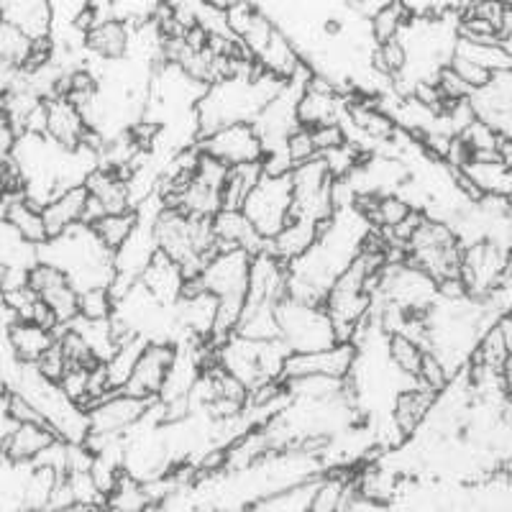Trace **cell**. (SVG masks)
Masks as SVG:
<instances>
[{"instance_id": "obj_1", "label": "cell", "mask_w": 512, "mask_h": 512, "mask_svg": "<svg viewBox=\"0 0 512 512\" xmlns=\"http://www.w3.org/2000/svg\"><path fill=\"white\" fill-rule=\"evenodd\" d=\"M277 326H280V341L290 349V354H313L336 346V331L323 310V305H305L285 297L277 308Z\"/></svg>"}, {"instance_id": "obj_2", "label": "cell", "mask_w": 512, "mask_h": 512, "mask_svg": "<svg viewBox=\"0 0 512 512\" xmlns=\"http://www.w3.org/2000/svg\"><path fill=\"white\" fill-rule=\"evenodd\" d=\"M290 210H292V185L290 175L282 177H262V182L251 190L246 198L241 213L246 221L254 226V231L262 239L272 241L282 228L290 223Z\"/></svg>"}, {"instance_id": "obj_3", "label": "cell", "mask_w": 512, "mask_h": 512, "mask_svg": "<svg viewBox=\"0 0 512 512\" xmlns=\"http://www.w3.org/2000/svg\"><path fill=\"white\" fill-rule=\"evenodd\" d=\"M177 356V346L169 341H149L141 351L136 369L121 392L144 402H157L162 395V387L167 382V374L172 369V361Z\"/></svg>"}, {"instance_id": "obj_4", "label": "cell", "mask_w": 512, "mask_h": 512, "mask_svg": "<svg viewBox=\"0 0 512 512\" xmlns=\"http://www.w3.org/2000/svg\"><path fill=\"white\" fill-rule=\"evenodd\" d=\"M359 349L354 344H336L331 349L313 351V354H290L285 361L282 382L303 377H331L344 382L356 367Z\"/></svg>"}, {"instance_id": "obj_5", "label": "cell", "mask_w": 512, "mask_h": 512, "mask_svg": "<svg viewBox=\"0 0 512 512\" xmlns=\"http://www.w3.org/2000/svg\"><path fill=\"white\" fill-rule=\"evenodd\" d=\"M198 149L208 157L218 159L226 167H239V164L262 162L264 146L259 134L251 123H231L216 134H210L198 144Z\"/></svg>"}, {"instance_id": "obj_6", "label": "cell", "mask_w": 512, "mask_h": 512, "mask_svg": "<svg viewBox=\"0 0 512 512\" xmlns=\"http://www.w3.org/2000/svg\"><path fill=\"white\" fill-rule=\"evenodd\" d=\"M29 287L39 295L41 303L52 310L59 328H67L72 320L77 318V300H80V292L72 287V282L67 280V274L59 272L57 267L44 262L36 264L29 272Z\"/></svg>"}, {"instance_id": "obj_7", "label": "cell", "mask_w": 512, "mask_h": 512, "mask_svg": "<svg viewBox=\"0 0 512 512\" xmlns=\"http://www.w3.org/2000/svg\"><path fill=\"white\" fill-rule=\"evenodd\" d=\"M152 405L154 402L136 400V397L126 395V392H113V395L98 402L88 413L90 433H98V436H123V433L136 428L146 418Z\"/></svg>"}, {"instance_id": "obj_8", "label": "cell", "mask_w": 512, "mask_h": 512, "mask_svg": "<svg viewBox=\"0 0 512 512\" xmlns=\"http://www.w3.org/2000/svg\"><path fill=\"white\" fill-rule=\"evenodd\" d=\"M57 433L49 425L41 423H24V425H11L8 433L3 436L0 443V456L13 466L34 464L44 448L52 446L57 441Z\"/></svg>"}, {"instance_id": "obj_9", "label": "cell", "mask_w": 512, "mask_h": 512, "mask_svg": "<svg viewBox=\"0 0 512 512\" xmlns=\"http://www.w3.org/2000/svg\"><path fill=\"white\" fill-rule=\"evenodd\" d=\"M88 136V126L82 121L80 111L67 98L47 100V139L64 152L80 149Z\"/></svg>"}, {"instance_id": "obj_10", "label": "cell", "mask_w": 512, "mask_h": 512, "mask_svg": "<svg viewBox=\"0 0 512 512\" xmlns=\"http://www.w3.org/2000/svg\"><path fill=\"white\" fill-rule=\"evenodd\" d=\"M139 285L144 287L146 295L152 297L154 303L162 305V308H169V305L180 303L185 277H182L180 267L172 259H167V256L157 251L152 256V262L146 264Z\"/></svg>"}, {"instance_id": "obj_11", "label": "cell", "mask_w": 512, "mask_h": 512, "mask_svg": "<svg viewBox=\"0 0 512 512\" xmlns=\"http://www.w3.org/2000/svg\"><path fill=\"white\" fill-rule=\"evenodd\" d=\"M85 205H88V190L85 187H70L62 195L41 208V218H44V228H47L49 241L59 239L62 233L70 228L80 226L82 216H85Z\"/></svg>"}, {"instance_id": "obj_12", "label": "cell", "mask_w": 512, "mask_h": 512, "mask_svg": "<svg viewBox=\"0 0 512 512\" xmlns=\"http://www.w3.org/2000/svg\"><path fill=\"white\" fill-rule=\"evenodd\" d=\"M3 21L16 26L21 34L31 41L52 39V3L44 0H13V3H0Z\"/></svg>"}, {"instance_id": "obj_13", "label": "cell", "mask_w": 512, "mask_h": 512, "mask_svg": "<svg viewBox=\"0 0 512 512\" xmlns=\"http://www.w3.org/2000/svg\"><path fill=\"white\" fill-rule=\"evenodd\" d=\"M438 395L431 390H425L420 384H413L408 390L397 392V400L392 405V425L402 438H410L418 431L423 420L428 418L433 408H436Z\"/></svg>"}, {"instance_id": "obj_14", "label": "cell", "mask_w": 512, "mask_h": 512, "mask_svg": "<svg viewBox=\"0 0 512 512\" xmlns=\"http://www.w3.org/2000/svg\"><path fill=\"white\" fill-rule=\"evenodd\" d=\"M85 190L93 200H98L100 208L105 210V216H118V213H128L131 208V198H128V185L126 177L111 172V169L98 167L90 172L85 180Z\"/></svg>"}, {"instance_id": "obj_15", "label": "cell", "mask_w": 512, "mask_h": 512, "mask_svg": "<svg viewBox=\"0 0 512 512\" xmlns=\"http://www.w3.org/2000/svg\"><path fill=\"white\" fill-rule=\"evenodd\" d=\"M315 241H318V226L315 223L290 221L269 241V254L290 267V264H295L297 259H303L313 249Z\"/></svg>"}, {"instance_id": "obj_16", "label": "cell", "mask_w": 512, "mask_h": 512, "mask_svg": "<svg viewBox=\"0 0 512 512\" xmlns=\"http://www.w3.org/2000/svg\"><path fill=\"white\" fill-rule=\"evenodd\" d=\"M8 344H11V351L18 364H36L41 356L57 344V333L44 331V328L34 326V323H21V320H16L8 328Z\"/></svg>"}, {"instance_id": "obj_17", "label": "cell", "mask_w": 512, "mask_h": 512, "mask_svg": "<svg viewBox=\"0 0 512 512\" xmlns=\"http://www.w3.org/2000/svg\"><path fill=\"white\" fill-rule=\"evenodd\" d=\"M128 41H131L128 26L116 21V18H108L85 36V49L93 52L98 59H103V62H118L128 54Z\"/></svg>"}, {"instance_id": "obj_18", "label": "cell", "mask_w": 512, "mask_h": 512, "mask_svg": "<svg viewBox=\"0 0 512 512\" xmlns=\"http://www.w3.org/2000/svg\"><path fill=\"white\" fill-rule=\"evenodd\" d=\"M264 177V164L251 162L239 164V167H228V177L221 190V210H241L246 198L251 195Z\"/></svg>"}, {"instance_id": "obj_19", "label": "cell", "mask_w": 512, "mask_h": 512, "mask_svg": "<svg viewBox=\"0 0 512 512\" xmlns=\"http://www.w3.org/2000/svg\"><path fill=\"white\" fill-rule=\"evenodd\" d=\"M354 474L346 469H333L326 477L315 479L313 492H310V507L308 512H341L344 510L346 492L351 487Z\"/></svg>"}, {"instance_id": "obj_20", "label": "cell", "mask_w": 512, "mask_h": 512, "mask_svg": "<svg viewBox=\"0 0 512 512\" xmlns=\"http://www.w3.org/2000/svg\"><path fill=\"white\" fill-rule=\"evenodd\" d=\"M149 344V338H144L141 333L131 336L128 341H123L121 346L116 349V354L111 359L105 361V374H108V384H111L113 392H121L126 387V382L131 379L136 369V361H139L141 351L146 349Z\"/></svg>"}, {"instance_id": "obj_21", "label": "cell", "mask_w": 512, "mask_h": 512, "mask_svg": "<svg viewBox=\"0 0 512 512\" xmlns=\"http://www.w3.org/2000/svg\"><path fill=\"white\" fill-rule=\"evenodd\" d=\"M0 264L11 269H24V272H31V269L39 264V249L31 244H26L8 221L0 218Z\"/></svg>"}, {"instance_id": "obj_22", "label": "cell", "mask_w": 512, "mask_h": 512, "mask_svg": "<svg viewBox=\"0 0 512 512\" xmlns=\"http://www.w3.org/2000/svg\"><path fill=\"white\" fill-rule=\"evenodd\" d=\"M136 226H139V213L128 210V213H118V216H105L100 218L93 228L95 239L105 246V249L116 254L131 236H134Z\"/></svg>"}, {"instance_id": "obj_23", "label": "cell", "mask_w": 512, "mask_h": 512, "mask_svg": "<svg viewBox=\"0 0 512 512\" xmlns=\"http://www.w3.org/2000/svg\"><path fill=\"white\" fill-rule=\"evenodd\" d=\"M425 351L420 349L415 341H410L408 336L402 333H395V336L387 338V356H390V364L408 379H418L420 372V361H423Z\"/></svg>"}, {"instance_id": "obj_24", "label": "cell", "mask_w": 512, "mask_h": 512, "mask_svg": "<svg viewBox=\"0 0 512 512\" xmlns=\"http://www.w3.org/2000/svg\"><path fill=\"white\" fill-rule=\"evenodd\" d=\"M31 47H34V41L29 36L3 21V26H0V62L16 67V70H24Z\"/></svg>"}, {"instance_id": "obj_25", "label": "cell", "mask_w": 512, "mask_h": 512, "mask_svg": "<svg viewBox=\"0 0 512 512\" xmlns=\"http://www.w3.org/2000/svg\"><path fill=\"white\" fill-rule=\"evenodd\" d=\"M410 16L402 8V3H384L382 11L372 18V34L379 44L392 39H400L402 31L408 29Z\"/></svg>"}, {"instance_id": "obj_26", "label": "cell", "mask_w": 512, "mask_h": 512, "mask_svg": "<svg viewBox=\"0 0 512 512\" xmlns=\"http://www.w3.org/2000/svg\"><path fill=\"white\" fill-rule=\"evenodd\" d=\"M116 313V300L111 290L95 287V290L80 292L77 300V318L82 320H111Z\"/></svg>"}, {"instance_id": "obj_27", "label": "cell", "mask_w": 512, "mask_h": 512, "mask_svg": "<svg viewBox=\"0 0 512 512\" xmlns=\"http://www.w3.org/2000/svg\"><path fill=\"white\" fill-rule=\"evenodd\" d=\"M57 344L62 349L64 359H67V367H80V369H93L98 361H95L93 351L88 349V344L82 341L80 333L75 328H62L57 333Z\"/></svg>"}, {"instance_id": "obj_28", "label": "cell", "mask_w": 512, "mask_h": 512, "mask_svg": "<svg viewBox=\"0 0 512 512\" xmlns=\"http://www.w3.org/2000/svg\"><path fill=\"white\" fill-rule=\"evenodd\" d=\"M285 154L290 159L292 169L300 167V164H308L313 159H318V152H315V144H313V131L310 128L297 126L285 141Z\"/></svg>"}, {"instance_id": "obj_29", "label": "cell", "mask_w": 512, "mask_h": 512, "mask_svg": "<svg viewBox=\"0 0 512 512\" xmlns=\"http://www.w3.org/2000/svg\"><path fill=\"white\" fill-rule=\"evenodd\" d=\"M448 379H451V374H448V369L443 367V361L438 359L433 351H425L423 361H420L418 379H415V382H418L420 387H425V390L441 395V392L448 387Z\"/></svg>"}, {"instance_id": "obj_30", "label": "cell", "mask_w": 512, "mask_h": 512, "mask_svg": "<svg viewBox=\"0 0 512 512\" xmlns=\"http://www.w3.org/2000/svg\"><path fill=\"white\" fill-rule=\"evenodd\" d=\"M446 67L451 72H454V75L459 77V80L464 82L466 88L472 90V93H477V90L487 88L489 80H492V72L482 70L479 64L469 62V59H464V57H456V54H451V59H448Z\"/></svg>"}, {"instance_id": "obj_31", "label": "cell", "mask_w": 512, "mask_h": 512, "mask_svg": "<svg viewBox=\"0 0 512 512\" xmlns=\"http://www.w3.org/2000/svg\"><path fill=\"white\" fill-rule=\"evenodd\" d=\"M34 367H36V372L41 374V377L47 379V382H52V384L62 382L64 372H67V359H64V354H62V349H59V344H54L52 349L47 351V354H44L39 361H36Z\"/></svg>"}, {"instance_id": "obj_32", "label": "cell", "mask_w": 512, "mask_h": 512, "mask_svg": "<svg viewBox=\"0 0 512 512\" xmlns=\"http://www.w3.org/2000/svg\"><path fill=\"white\" fill-rule=\"evenodd\" d=\"M313 131V144H315V152L320 154H328L338 146L346 144V128L344 126H320V128H310Z\"/></svg>"}, {"instance_id": "obj_33", "label": "cell", "mask_w": 512, "mask_h": 512, "mask_svg": "<svg viewBox=\"0 0 512 512\" xmlns=\"http://www.w3.org/2000/svg\"><path fill=\"white\" fill-rule=\"evenodd\" d=\"M11 395V387H8V382L3 377H0V402L6 400V397Z\"/></svg>"}, {"instance_id": "obj_34", "label": "cell", "mask_w": 512, "mask_h": 512, "mask_svg": "<svg viewBox=\"0 0 512 512\" xmlns=\"http://www.w3.org/2000/svg\"><path fill=\"white\" fill-rule=\"evenodd\" d=\"M0 26H3V13H0Z\"/></svg>"}]
</instances>
